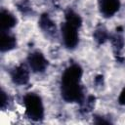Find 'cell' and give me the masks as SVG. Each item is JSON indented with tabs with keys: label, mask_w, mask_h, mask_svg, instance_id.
Returning <instances> with one entry per match:
<instances>
[{
	"label": "cell",
	"mask_w": 125,
	"mask_h": 125,
	"mask_svg": "<svg viewBox=\"0 0 125 125\" xmlns=\"http://www.w3.org/2000/svg\"><path fill=\"white\" fill-rule=\"evenodd\" d=\"M39 24H40L41 28L44 31H48V32H53L54 31V28H55L54 22L51 21V19L49 18L48 15H43L40 18Z\"/></svg>",
	"instance_id": "cell-9"
},
{
	"label": "cell",
	"mask_w": 125,
	"mask_h": 125,
	"mask_svg": "<svg viewBox=\"0 0 125 125\" xmlns=\"http://www.w3.org/2000/svg\"><path fill=\"white\" fill-rule=\"evenodd\" d=\"M17 23V19L15 16L7 11L2 10L0 14V25H1V31H8L12 27H14Z\"/></svg>",
	"instance_id": "cell-7"
},
{
	"label": "cell",
	"mask_w": 125,
	"mask_h": 125,
	"mask_svg": "<svg viewBox=\"0 0 125 125\" xmlns=\"http://www.w3.org/2000/svg\"><path fill=\"white\" fill-rule=\"evenodd\" d=\"M82 68L78 64L69 65L62 75L61 93L62 99L67 103L81 102L83 91L80 85Z\"/></svg>",
	"instance_id": "cell-1"
},
{
	"label": "cell",
	"mask_w": 125,
	"mask_h": 125,
	"mask_svg": "<svg viewBox=\"0 0 125 125\" xmlns=\"http://www.w3.org/2000/svg\"><path fill=\"white\" fill-rule=\"evenodd\" d=\"M82 20L79 15L73 11H68L65 14V21L62 24L61 32L63 44L68 49H74L79 42L78 29L81 26Z\"/></svg>",
	"instance_id": "cell-2"
},
{
	"label": "cell",
	"mask_w": 125,
	"mask_h": 125,
	"mask_svg": "<svg viewBox=\"0 0 125 125\" xmlns=\"http://www.w3.org/2000/svg\"><path fill=\"white\" fill-rule=\"evenodd\" d=\"M119 103H120V104H125V89H124V90L122 91V93L120 94Z\"/></svg>",
	"instance_id": "cell-11"
},
{
	"label": "cell",
	"mask_w": 125,
	"mask_h": 125,
	"mask_svg": "<svg viewBox=\"0 0 125 125\" xmlns=\"http://www.w3.org/2000/svg\"><path fill=\"white\" fill-rule=\"evenodd\" d=\"M25 114L28 118L39 121L44 116V106L41 98L34 93H28L23 98Z\"/></svg>",
	"instance_id": "cell-3"
},
{
	"label": "cell",
	"mask_w": 125,
	"mask_h": 125,
	"mask_svg": "<svg viewBox=\"0 0 125 125\" xmlns=\"http://www.w3.org/2000/svg\"><path fill=\"white\" fill-rule=\"evenodd\" d=\"M16 38L11 35L8 31H1V39H0V48L2 52L10 51L16 47Z\"/></svg>",
	"instance_id": "cell-8"
},
{
	"label": "cell",
	"mask_w": 125,
	"mask_h": 125,
	"mask_svg": "<svg viewBox=\"0 0 125 125\" xmlns=\"http://www.w3.org/2000/svg\"><path fill=\"white\" fill-rule=\"evenodd\" d=\"M11 77H12V80L15 84H18V85H24L28 82V79H29V73H28V70L27 68L21 64L19 66H17L12 72H11Z\"/></svg>",
	"instance_id": "cell-6"
},
{
	"label": "cell",
	"mask_w": 125,
	"mask_h": 125,
	"mask_svg": "<svg viewBox=\"0 0 125 125\" xmlns=\"http://www.w3.org/2000/svg\"><path fill=\"white\" fill-rule=\"evenodd\" d=\"M96 40H100L101 42H104L106 38V33H105V30L104 29H100V30H97L96 32Z\"/></svg>",
	"instance_id": "cell-10"
},
{
	"label": "cell",
	"mask_w": 125,
	"mask_h": 125,
	"mask_svg": "<svg viewBox=\"0 0 125 125\" xmlns=\"http://www.w3.org/2000/svg\"><path fill=\"white\" fill-rule=\"evenodd\" d=\"M27 62L30 69L33 72H43L48 66V61L46 60L44 55L39 51L31 53L27 58Z\"/></svg>",
	"instance_id": "cell-4"
},
{
	"label": "cell",
	"mask_w": 125,
	"mask_h": 125,
	"mask_svg": "<svg viewBox=\"0 0 125 125\" xmlns=\"http://www.w3.org/2000/svg\"><path fill=\"white\" fill-rule=\"evenodd\" d=\"M101 14L105 18L112 17L120 8L119 0H98Z\"/></svg>",
	"instance_id": "cell-5"
}]
</instances>
